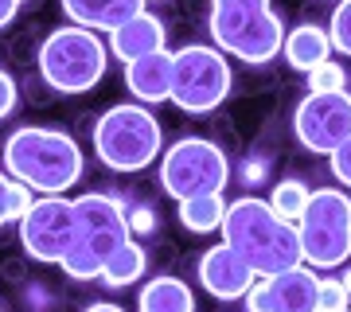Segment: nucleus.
Returning a JSON list of instances; mask_svg holds the SVG:
<instances>
[{
  "label": "nucleus",
  "mask_w": 351,
  "mask_h": 312,
  "mask_svg": "<svg viewBox=\"0 0 351 312\" xmlns=\"http://www.w3.org/2000/svg\"><path fill=\"white\" fill-rule=\"evenodd\" d=\"M219 230H223L226 246L254 269V277H274L281 269H293V265L304 262L297 226L285 223L269 207V200L242 195V200L226 203V215H223Z\"/></svg>",
  "instance_id": "f257e3e1"
},
{
  "label": "nucleus",
  "mask_w": 351,
  "mask_h": 312,
  "mask_svg": "<svg viewBox=\"0 0 351 312\" xmlns=\"http://www.w3.org/2000/svg\"><path fill=\"white\" fill-rule=\"evenodd\" d=\"M4 168L39 195H63L82 180V149L63 129L24 125L4 141Z\"/></svg>",
  "instance_id": "f03ea898"
},
{
  "label": "nucleus",
  "mask_w": 351,
  "mask_h": 312,
  "mask_svg": "<svg viewBox=\"0 0 351 312\" xmlns=\"http://www.w3.org/2000/svg\"><path fill=\"white\" fill-rule=\"evenodd\" d=\"M207 32L223 55H234L250 67L274 62L285 43L281 16L269 0H211Z\"/></svg>",
  "instance_id": "7ed1b4c3"
},
{
  "label": "nucleus",
  "mask_w": 351,
  "mask_h": 312,
  "mask_svg": "<svg viewBox=\"0 0 351 312\" xmlns=\"http://www.w3.org/2000/svg\"><path fill=\"white\" fill-rule=\"evenodd\" d=\"M75 215H78V238L71 254L63 262V274L71 281H98L101 265L110 262V254L125 238H133L129 230V215L125 207L113 200V195H101V191H86L75 200Z\"/></svg>",
  "instance_id": "20e7f679"
},
{
  "label": "nucleus",
  "mask_w": 351,
  "mask_h": 312,
  "mask_svg": "<svg viewBox=\"0 0 351 312\" xmlns=\"http://www.w3.org/2000/svg\"><path fill=\"white\" fill-rule=\"evenodd\" d=\"M110 67V47L98 32L66 24L39 43V75L59 94H86L101 82Z\"/></svg>",
  "instance_id": "39448f33"
},
{
  "label": "nucleus",
  "mask_w": 351,
  "mask_h": 312,
  "mask_svg": "<svg viewBox=\"0 0 351 312\" xmlns=\"http://www.w3.org/2000/svg\"><path fill=\"white\" fill-rule=\"evenodd\" d=\"M160 121L145 106H113L94 121V152L113 172H141L160 156Z\"/></svg>",
  "instance_id": "423d86ee"
},
{
  "label": "nucleus",
  "mask_w": 351,
  "mask_h": 312,
  "mask_svg": "<svg viewBox=\"0 0 351 312\" xmlns=\"http://www.w3.org/2000/svg\"><path fill=\"white\" fill-rule=\"evenodd\" d=\"M301 258L313 269H336L351 258V195L343 187H320L297 219Z\"/></svg>",
  "instance_id": "0eeeda50"
},
{
  "label": "nucleus",
  "mask_w": 351,
  "mask_h": 312,
  "mask_svg": "<svg viewBox=\"0 0 351 312\" xmlns=\"http://www.w3.org/2000/svg\"><path fill=\"white\" fill-rule=\"evenodd\" d=\"M234 86V71L219 47L188 43L172 51V98L184 113H211L226 101Z\"/></svg>",
  "instance_id": "6e6552de"
},
{
  "label": "nucleus",
  "mask_w": 351,
  "mask_h": 312,
  "mask_svg": "<svg viewBox=\"0 0 351 312\" xmlns=\"http://www.w3.org/2000/svg\"><path fill=\"white\" fill-rule=\"evenodd\" d=\"M226 180H230V160L207 137H184L160 156V187L176 203L223 191Z\"/></svg>",
  "instance_id": "1a4fd4ad"
},
{
  "label": "nucleus",
  "mask_w": 351,
  "mask_h": 312,
  "mask_svg": "<svg viewBox=\"0 0 351 312\" xmlns=\"http://www.w3.org/2000/svg\"><path fill=\"white\" fill-rule=\"evenodd\" d=\"M75 238H78V215H75V200H66V195H43L20 219V242H24L27 258H36V262L59 265L71 254Z\"/></svg>",
  "instance_id": "9d476101"
},
{
  "label": "nucleus",
  "mask_w": 351,
  "mask_h": 312,
  "mask_svg": "<svg viewBox=\"0 0 351 312\" xmlns=\"http://www.w3.org/2000/svg\"><path fill=\"white\" fill-rule=\"evenodd\" d=\"M293 133L308 152L328 156L351 137V94H304L293 110Z\"/></svg>",
  "instance_id": "9b49d317"
},
{
  "label": "nucleus",
  "mask_w": 351,
  "mask_h": 312,
  "mask_svg": "<svg viewBox=\"0 0 351 312\" xmlns=\"http://www.w3.org/2000/svg\"><path fill=\"white\" fill-rule=\"evenodd\" d=\"M316 289H320L316 269L301 262L274 277H258L246 289L242 304L246 312H316Z\"/></svg>",
  "instance_id": "f8f14e48"
},
{
  "label": "nucleus",
  "mask_w": 351,
  "mask_h": 312,
  "mask_svg": "<svg viewBox=\"0 0 351 312\" xmlns=\"http://www.w3.org/2000/svg\"><path fill=\"white\" fill-rule=\"evenodd\" d=\"M199 281H203V289H207L211 297H219V300H242L246 297V289H250L258 277H254V269L242 262L226 242H219V246L203 250Z\"/></svg>",
  "instance_id": "ddd939ff"
},
{
  "label": "nucleus",
  "mask_w": 351,
  "mask_h": 312,
  "mask_svg": "<svg viewBox=\"0 0 351 312\" xmlns=\"http://www.w3.org/2000/svg\"><path fill=\"white\" fill-rule=\"evenodd\" d=\"M125 86L141 106H160L172 98V51H152L145 59L125 62Z\"/></svg>",
  "instance_id": "4468645a"
},
{
  "label": "nucleus",
  "mask_w": 351,
  "mask_h": 312,
  "mask_svg": "<svg viewBox=\"0 0 351 312\" xmlns=\"http://www.w3.org/2000/svg\"><path fill=\"white\" fill-rule=\"evenodd\" d=\"M164 39H168V32H164L160 16H152L149 8H145V12H137L133 20H125L121 27H113L106 47H110L117 59L133 62V59L152 55V51H164Z\"/></svg>",
  "instance_id": "2eb2a0df"
},
{
  "label": "nucleus",
  "mask_w": 351,
  "mask_h": 312,
  "mask_svg": "<svg viewBox=\"0 0 351 312\" xmlns=\"http://www.w3.org/2000/svg\"><path fill=\"white\" fill-rule=\"evenodd\" d=\"M71 24L90 27V32H113L137 12H145V0H59Z\"/></svg>",
  "instance_id": "dca6fc26"
},
{
  "label": "nucleus",
  "mask_w": 351,
  "mask_h": 312,
  "mask_svg": "<svg viewBox=\"0 0 351 312\" xmlns=\"http://www.w3.org/2000/svg\"><path fill=\"white\" fill-rule=\"evenodd\" d=\"M281 55H285V62L293 67V71L308 75L313 67H320V62L332 59V39H328L324 27H316V24L289 27L285 43H281Z\"/></svg>",
  "instance_id": "f3484780"
},
{
  "label": "nucleus",
  "mask_w": 351,
  "mask_h": 312,
  "mask_svg": "<svg viewBox=\"0 0 351 312\" xmlns=\"http://www.w3.org/2000/svg\"><path fill=\"white\" fill-rule=\"evenodd\" d=\"M137 312H195V293L180 277H152L141 289Z\"/></svg>",
  "instance_id": "a211bd4d"
},
{
  "label": "nucleus",
  "mask_w": 351,
  "mask_h": 312,
  "mask_svg": "<svg viewBox=\"0 0 351 312\" xmlns=\"http://www.w3.org/2000/svg\"><path fill=\"white\" fill-rule=\"evenodd\" d=\"M145 269H149V258H145V246L141 242H133V238H125L121 246L110 254V262L101 265V285L110 289H125L133 285V281H141L145 277Z\"/></svg>",
  "instance_id": "6ab92c4d"
},
{
  "label": "nucleus",
  "mask_w": 351,
  "mask_h": 312,
  "mask_svg": "<svg viewBox=\"0 0 351 312\" xmlns=\"http://www.w3.org/2000/svg\"><path fill=\"white\" fill-rule=\"evenodd\" d=\"M176 215L180 223L195 230V235H211L223 226V215H226V200L223 191H211V195H191V200H180L176 203Z\"/></svg>",
  "instance_id": "aec40b11"
},
{
  "label": "nucleus",
  "mask_w": 351,
  "mask_h": 312,
  "mask_svg": "<svg viewBox=\"0 0 351 312\" xmlns=\"http://www.w3.org/2000/svg\"><path fill=\"white\" fill-rule=\"evenodd\" d=\"M308 200H313V187L308 184H301V180H281V184L274 187V195H269V207H274L285 223L297 226V219L304 215Z\"/></svg>",
  "instance_id": "412c9836"
},
{
  "label": "nucleus",
  "mask_w": 351,
  "mask_h": 312,
  "mask_svg": "<svg viewBox=\"0 0 351 312\" xmlns=\"http://www.w3.org/2000/svg\"><path fill=\"white\" fill-rule=\"evenodd\" d=\"M339 90H348V71L339 62L328 59L308 71V94H339Z\"/></svg>",
  "instance_id": "4be33fe9"
},
{
  "label": "nucleus",
  "mask_w": 351,
  "mask_h": 312,
  "mask_svg": "<svg viewBox=\"0 0 351 312\" xmlns=\"http://www.w3.org/2000/svg\"><path fill=\"white\" fill-rule=\"evenodd\" d=\"M328 39H332V51L351 59V0H339L336 4L332 24H328Z\"/></svg>",
  "instance_id": "5701e85b"
},
{
  "label": "nucleus",
  "mask_w": 351,
  "mask_h": 312,
  "mask_svg": "<svg viewBox=\"0 0 351 312\" xmlns=\"http://www.w3.org/2000/svg\"><path fill=\"white\" fill-rule=\"evenodd\" d=\"M348 289L339 277H320V289H316V312H339L348 309Z\"/></svg>",
  "instance_id": "b1692460"
},
{
  "label": "nucleus",
  "mask_w": 351,
  "mask_h": 312,
  "mask_svg": "<svg viewBox=\"0 0 351 312\" xmlns=\"http://www.w3.org/2000/svg\"><path fill=\"white\" fill-rule=\"evenodd\" d=\"M328 164H332V176H336L343 187H351V137L339 145V149L328 152Z\"/></svg>",
  "instance_id": "393cba45"
},
{
  "label": "nucleus",
  "mask_w": 351,
  "mask_h": 312,
  "mask_svg": "<svg viewBox=\"0 0 351 312\" xmlns=\"http://www.w3.org/2000/svg\"><path fill=\"white\" fill-rule=\"evenodd\" d=\"M12 110H16V82H12L8 71H0V121H4Z\"/></svg>",
  "instance_id": "a878e982"
},
{
  "label": "nucleus",
  "mask_w": 351,
  "mask_h": 312,
  "mask_svg": "<svg viewBox=\"0 0 351 312\" xmlns=\"http://www.w3.org/2000/svg\"><path fill=\"white\" fill-rule=\"evenodd\" d=\"M12 187H16V180L0 172V226L12 223Z\"/></svg>",
  "instance_id": "bb28decb"
},
{
  "label": "nucleus",
  "mask_w": 351,
  "mask_h": 312,
  "mask_svg": "<svg viewBox=\"0 0 351 312\" xmlns=\"http://www.w3.org/2000/svg\"><path fill=\"white\" fill-rule=\"evenodd\" d=\"M16 8H20V4H16V0H0V27H8V24H12Z\"/></svg>",
  "instance_id": "cd10ccee"
},
{
  "label": "nucleus",
  "mask_w": 351,
  "mask_h": 312,
  "mask_svg": "<svg viewBox=\"0 0 351 312\" xmlns=\"http://www.w3.org/2000/svg\"><path fill=\"white\" fill-rule=\"evenodd\" d=\"M86 312H125L121 304H110V300H98V304H90Z\"/></svg>",
  "instance_id": "c85d7f7f"
},
{
  "label": "nucleus",
  "mask_w": 351,
  "mask_h": 312,
  "mask_svg": "<svg viewBox=\"0 0 351 312\" xmlns=\"http://www.w3.org/2000/svg\"><path fill=\"white\" fill-rule=\"evenodd\" d=\"M339 281H343V289H348V297H351V269H348L343 277H339Z\"/></svg>",
  "instance_id": "c756f323"
},
{
  "label": "nucleus",
  "mask_w": 351,
  "mask_h": 312,
  "mask_svg": "<svg viewBox=\"0 0 351 312\" xmlns=\"http://www.w3.org/2000/svg\"><path fill=\"white\" fill-rule=\"evenodd\" d=\"M339 312H351V309H339Z\"/></svg>",
  "instance_id": "7c9ffc66"
},
{
  "label": "nucleus",
  "mask_w": 351,
  "mask_h": 312,
  "mask_svg": "<svg viewBox=\"0 0 351 312\" xmlns=\"http://www.w3.org/2000/svg\"><path fill=\"white\" fill-rule=\"evenodd\" d=\"M16 4H24V0H16Z\"/></svg>",
  "instance_id": "2f4dec72"
},
{
  "label": "nucleus",
  "mask_w": 351,
  "mask_h": 312,
  "mask_svg": "<svg viewBox=\"0 0 351 312\" xmlns=\"http://www.w3.org/2000/svg\"><path fill=\"white\" fill-rule=\"evenodd\" d=\"M145 4H149V0H145Z\"/></svg>",
  "instance_id": "473e14b6"
}]
</instances>
